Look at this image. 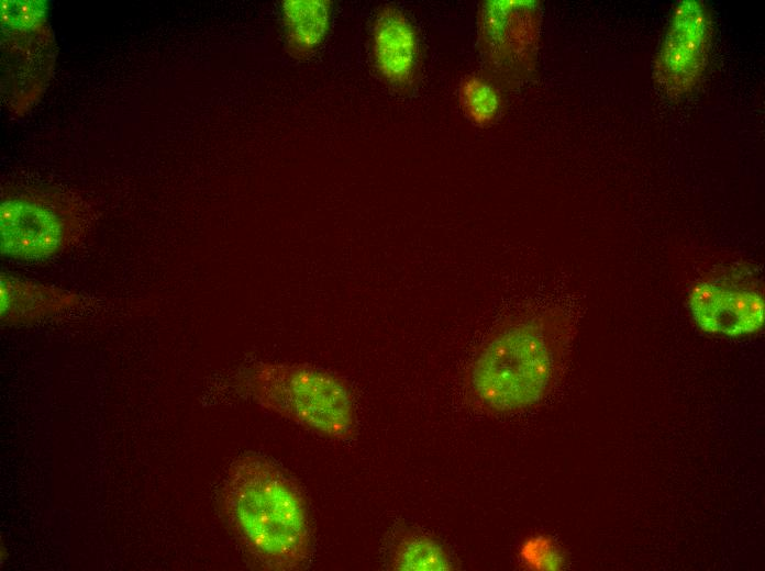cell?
<instances>
[{
    "mask_svg": "<svg viewBox=\"0 0 765 571\" xmlns=\"http://www.w3.org/2000/svg\"><path fill=\"white\" fill-rule=\"evenodd\" d=\"M222 508L237 540L263 568L302 569L311 552V529L297 484L268 459L245 455L229 468Z\"/></svg>",
    "mask_w": 765,
    "mask_h": 571,
    "instance_id": "6da1fadb",
    "label": "cell"
},
{
    "mask_svg": "<svg viewBox=\"0 0 765 571\" xmlns=\"http://www.w3.org/2000/svg\"><path fill=\"white\" fill-rule=\"evenodd\" d=\"M566 329L562 314L517 317L496 327L466 372L468 399L491 414L539 403L552 387Z\"/></svg>",
    "mask_w": 765,
    "mask_h": 571,
    "instance_id": "7a4b0ae2",
    "label": "cell"
},
{
    "mask_svg": "<svg viewBox=\"0 0 765 571\" xmlns=\"http://www.w3.org/2000/svg\"><path fill=\"white\" fill-rule=\"evenodd\" d=\"M244 385L260 407L321 436L343 440L354 434L353 395L337 374L307 365L259 362Z\"/></svg>",
    "mask_w": 765,
    "mask_h": 571,
    "instance_id": "3957f363",
    "label": "cell"
},
{
    "mask_svg": "<svg viewBox=\"0 0 765 571\" xmlns=\"http://www.w3.org/2000/svg\"><path fill=\"white\" fill-rule=\"evenodd\" d=\"M81 210L56 194L21 192L1 201L3 256L20 260L52 258L78 240L84 231Z\"/></svg>",
    "mask_w": 765,
    "mask_h": 571,
    "instance_id": "277c9868",
    "label": "cell"
},
{
    "mask_svg": "<svg viewBox=\"0 0 765 571\" xmlns=\"http://www.w3.org/2000/svg\"><path fill=\"white\" fill-rule=\"evenodd\" d=\"M2 26V97L10 110L23 112L43 92L54 64L55 45L47 22Z\"/></svg>",
    "mask_w": 765,
    "mask_h": 571,
    "instance_id": "5b68a950",
    "label": "cell"
},
{
    "mask_svg": "<svg viewBox=\"0 0 765 571\" xmlns=\"http://www.w3.org/2000/svg\"><path fill=\"white\" fill-rule=\"evenodd\" d=\"M711 35L710 15L700 1L685 0L675 9L655 63V77L669 94L690 90L706 65Z\"/></svg>",
    "mask_w": 765,
    "mask_h": 571,
    "instance_id": "8992f818",
    "label": "cell"
},
{
    "mask_svg": "<svg viewBox=\"0 0 765 571\" xmlns=\"http://www.w3.org/2000/svg\"><path fill=\"white\" fill-rule=\"evenodd\" d=\"M687 305L697 326L710 334L739 337L764 324V300L751 289L700 281L690 289Z\"/></svg>",
    "mask_w": 765,
    "mask_h": 571,
    "instance_id": "52a82bcc",
    "label": "cell"
},
{
    "mask_svg": "<svg viewBox=\"0 0 765 571\" xmlns=\"http://www.w3.org/2000/svg\"><path fill=\"white\" fill-rule=\"evenodd\" d=\"M370 49L374 66L385 82L404 89L419 71V35L410 19L396 5L384 4L375 15Z\"/></svg>",
    "mask_w": 765,
    "mask_h": 571,
    "instance_id": "ba28073f",
    "label": "cell"
},
{
    "mask_svg": "<svg viewBox=\"0 0 765 571\" xmlns=\"http://www.w3.org/2000/svg\"><path fill=\"white\" fill-rule=\"evenodd\" d=\"M1 320L25 323L52 316L80 305V296L54 286L2 275L0 278Z\"/></svg>",
    "mask_w": 765,
    "mask_h": 571,
    "instance_id": "9c48e42d",
    "label": "cell"
},
{
    "mask_svg": "<svg viewBox=\"0 0 765 571\" xmlns=\"http://www.w3.org/2000/svg\"><path fill=\"white\" fill-rule=\"evenodd\" d=\"M531 1H486L479 12L478 32L481 49L494 64L506 63L523 48L528 34L524 18L531 12ZM530 44V43H529Z\"/></svg>",
    "mask_w": 765,
    "mask_h": 571,
    "instance_id": "30bf717a",
    "label": "cell"
},
{
    "mask_svg": "<svg viewBox=\"0 0 765 571\" xmlns=\"http://www.w3.org/2000/svg\"><path fill=\"white\" fill-rule=\"evenodd\" d=\"M285 45L297 59L311 56L323 44L332 23L329 0H285L280 5Z\"/></svg>",
    "mask_w": 765,
    "mask_h": 571,
    "instance_id": "8fae6325",
    "label": "cell"
},
{
    "mask_svg": "<svg viewBox=\"0 0 765 571\" xmlns=\"http://www.w3.org/2000/svg\"><path fill=\"white\" fill-rule=\"evenodd\" d=\"M390 566L395 570L445 571L452 568L450 555L432 538L407 534L396 544Z\"/></svg>",
    "mask_w": 765,
    "mask_h": 571,
    "instance_id": "7c38bea8",
    "label": "cell"
},
{
    "mask_svg": "<svg viewBox=\"0 0 765 571\" xmlns=\"http://www.w3.org/2000/svg\"><path fill=\"white\" fill-rule=\"evenodd\" d=\"M458 102L466 119L476 126H488L499 115L501 97L497 87L479 75L465 76L458 86Z\"/></svg>",
    "mask_w": 765,
    "mask_h": 571,
    "instance_id": "4fadbf2b",
    "label": "cell"
},
{
    "mask_svg": "<svg viewBox=\"0 0 765 571\" xmlns=\"http://www.w3.org/2000/svg\"><path fill=\"white\" fill-rule=\"evenodd\" d=\"M520 559L531 569L556 570L563 564V557L554 542L546 537H533L520 548Z\"/></svg>",
    "mask_w": 765,
    "mask_h": 571,
    "instance_id": "5bb4252c",
    "label": "cell"
}]
</instances>
